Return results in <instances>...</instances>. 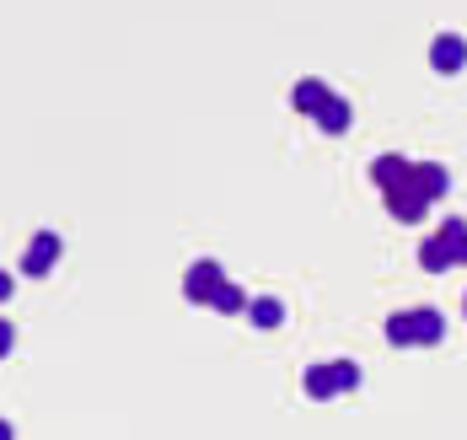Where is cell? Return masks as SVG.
I'll list each match as a JSON object with an SVG mask.
<instances>
[{
    "mask_svg": "<svg viewBox=\"0 0 467 440\" xmlns=\"http://www.w3.org/2000/svg\"><path fill=\"white\" fill-rule=\"evenodd\" d=\"M387 339L398 349H424V343L446 339V317L435 306H414V312H392L387 317Z\"/></svg>",
    "mask_w": 467,
    "mask_h": 440,
    "instance_id": "6da1fadb",
    "label": "cell"
},
{
    "mask_svg": "<svg viewBox=\"0 0 467 440\" xmlns=\"http://www.w3.org/2000/svg\"><path fill=\"white\" fill-rule=\"evenodd\" d=\"M221 285H226V269H221V258H199V263L183 274V295L193 301V306H210Z\"/></svg>",
    "mask_w": 467,
    "mask_h": 440,
    "instance_id": "7a4b0ae2",
    "label": "cell"
},
{
    "mask_svg": "<svg viewBox=\"0 0 467 440\" xmlns=\"http://www.w3.org/2000/svg\"><path fill=\"white\" fill-rule=\"evenodd\" d=\"M435 199L424 194L420 183H414V172H409V183H398V189H387V215L392 220H403V226H414V220H424V210H430Z\"/></svg>",
    "mask_w": 467,
    "mask_h": 440,
    "instance_id": "3957f363",
    "label": "cell"
},
{
    "mask_svg": "<svg viewBox=\"0 0 467 440\" xmlns=\"http://www.w3.org/2000/svg\"><path fill=\"white\" fill-rule=\"evenodd\" d=\"M59 252H65V242H59L54 231H38V237L27 242V252H22V274H27V280H44L48 269L59 263Z\"/></svg>",
    "mask_w": 467,
    "mask_h": 440,
    "instance_id": "277c9868",
    "label": "cell"
},
{
    "mask_svg": "<svg viewBox=\"0 0 467 440\" xmlns=\"http://www.w3.org/2000/svg\"><path fill=\"white\" fill-rule=\"evenodd\" d=\"M327 102H333V87H327V81H317V76L296 81V92H290V107H296V113H306V118H317Z\"/></svg>",
    "mask_w": 467,
    "mask_h": 440,
    "instance_id": "5b68a950",
    "label": "cell"
},
{
    "mask_svg": "<svg viewBox=\"0 0 467 440\" xmlns=\"http://www.w3.org/2000/svg\"><path fill=\"white\" fill-rule=\"evenodd\" d=\"M430 65H435L441 76H457V70L467 65V44L457 38V33H441V38L430 44Z\"/></svg>",
    "mask_w": 467,
    "mask_h": 440,
    "instance_id": "8992f818",
    "label": "cell"
},
{
    "mask_svg": "<svg viewBox=\"0 0 467 440\" xmlns=\"http://www.w3.org/2000/svg\"><path fill=\"white\" fill-rule=\"evenodd\" d=\"M409 172H414V161H409V156H398V150L371 161V183L381 189V194H387V189H398V183H409Z\"/></svg>",
    "mask_w": 467,
    "mask_h": 440,
    "instance_id": "52a82bcc",
    "label": "cell"
},
{
    "mask_svg": "<svg viewBox=\"0 0 467 440\" xmlns=\"http://www.w3.org/2000/svg\"><path fill=\"white\" fill-rule=\"evenodd\" d=\"M301 387H306V397L312 403H327V397H338V376H333V360L327 365H306V376H301Z\"/></svg>",
    "mask_w": 467,
    "mask_h": 440,
    "instance_id": "ba28073f",
    "label": "cell"
},
{
    "mask_svg": "<svg viewBox=\"0 0 467 440\" xmlns=\"http://www.w3.org/2000/svg\"><path fill=\"white\" fill-rule=\"evenodd\" d=\"M247 322H253V328H280L285 322V301H275V295L247 301Z\"/></svg>",
    "mask_w": 467,
    "mask_h": 440,
    "instance_id": "9c48e42d",
    "label": "cell"
},
{
    "mask_svg": "<svg viewBox=\"0 0 467 440\" xmlns=\"http://www.w3.org/2000/svg\"><path fill=\"white\" fill-rule=\"evenodd\" d=\"M349 118H355V107L333 92V102L317 113V129H323V135H344V129H349Z\"/></svg>",
    "mask_w": 467,
    "mask_h": 440,
    "instance_id": "30bf717a",
    "label": "cell"
},
{
    "mask_svg": "<svg viewBox=\"0 0 467 440\" xmlns=\"http://www.w3.org/2000/svg\"><path fill=\"white\" fill-rule=\"evenodd\" d=\"M414 183H420L430 199H441L446 189H451V178H446V167H441V161H414Z\"/></svg>",
    "mask_w": 467,
    "mask_h": 440,
    "instance_id": "8fae6325",
    "label": "cell"
},
{
    "mask_svg": "<svg viewBox=\"0 0 467 440\" xmlns=\"http://www.w3.org/2000/svg\"><path fill=\"white\" fill-rule=\"evenodd\" d=\"M420 263L430 269V274H446V269H457V263H451V247L441 242V231H435V237H424V242H420Z\"/></svg>",
    "mask_w": 467,
    "mask_h": 440,
    "instance_id": "7c38bea8",
    "label": "cell"
},
{
    "mask_svg": "<svg viewBox=\"0 0 467 440\" xmlns=\"http://www.w3.org/2000/svg\"><path fill=\"white\" fill-rule=\"evenodd\" d=\"M441 242L451 247V263H467V220H462V215L441 220Z\"/></svg>",
    "mask_w": 467,
    "mask_h": 440,
    "instance_id": "4fadbf2b",
    "label": "cell"
},
{
    "mask_svg": "<svg viewBox=\"0 0 467 440\" xmlns=\"http://www.w3.org/2000/svg\"><path fill=\"white\" fill-rule=\"evenodd\" d=\"M247 301H253V295L242 291V285H232V280H226V285L215 291V301H210V306H215L221 317H236V312H247Z\"/></svg>",
    "mask_w": 467,
    "mask_h": 440,
    "instance_id": "5bb4252c",
    "label": "cell"
},
{
    "mask_svg": "<svg viewBox=\"0 0 467 440\" xmlns=\"http://www.w3.org/2000/svg\"><path fill=\"white\" fill-rule=\"evenodd\" d=\"M333 376H338V387L344 392L360 387V365H355V360H333Z\"/></svg>",
    "mask_w": 467,
    "mask_h": 440,
    "instance_id": "9a60e30c",
    "label": "cell"
},
{
    "mask_svg": "<svg viewBox=\"0 0 467 440\" xmlns=\"http://www.w3.org/2000/svg\"><path fill=\"white\" fill-rule=\"evenodd\" d=\"M11 349H16V328H11V322H5V317H0V360H5V354H11Z\"/></svg>",
    "mask_w": 467,
    "mask_h": 440,
    "instance_id": "2e32d148",
    "label": "cell"
},
{
    "mask_svg": "<svg viewBox=\"0 0 467 440\" xmlns=\"http://www.w3.org/2000/svg\"><path fill=\"white\" fill-rule=\"evenodd\" d=\"M11 291H16V280H11V274L0 269V301H11Z\"/></svg>",
    "mask_w": 467,
    "mask_h": 440,
    "instance_id": "e0dca14e",
    "label": "cell"
},
{
    "mask_svg": "<svg viewBox=\"0 0 467 440\" xmlns=\"http://www.w3.org/2000/svg\"><path fill=\"white\" fill-rule=\"evenodd\" d=\"M0 440H16V430H11V425H5V419H0Z\"/></svg>",
    "mask_w": 467,
    "mask_h": 440,
    "instance_id": "ac0fdd59",
    "label": "cell"
},
{
    "mask_svg": "<svg viewBox=\"0 0 467 440\" xmlns=\"http://www.w3.org/2000/svg\"><path fill=\"white\" fill-rule=\"evenodd\" d=\"M462 312H467V295H462Z\"/></svg>",
    "mask_w": 467,
    "mask_h": 440,
    "instance_id": "d6986e66",
    "label": "cell"
}]
</instances>
